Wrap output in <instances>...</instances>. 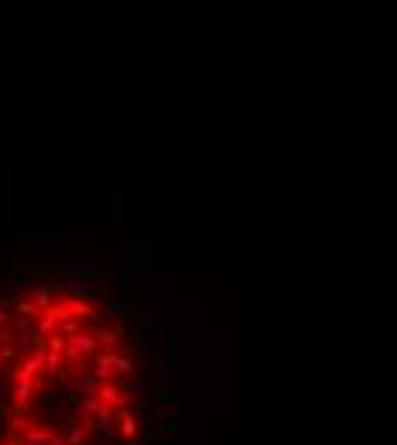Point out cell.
I'll return each mask as SVG.
<instances>
[{
    "label": "cell",
    "instance_id": "6da1fadb",
    "mask_svg": "<svg viewBox=\"0 0 397 445\" xmlns=\"http://www.w3.org/2000/svg\"><path fill=\"white\" fill-rule=\"evenodd\" d=\"M144 397L138 339L99 291L0 295V445H144Z\"/></svg>",
    "mask_w": 397,
    "mask_h": 445
}]
</instances>
